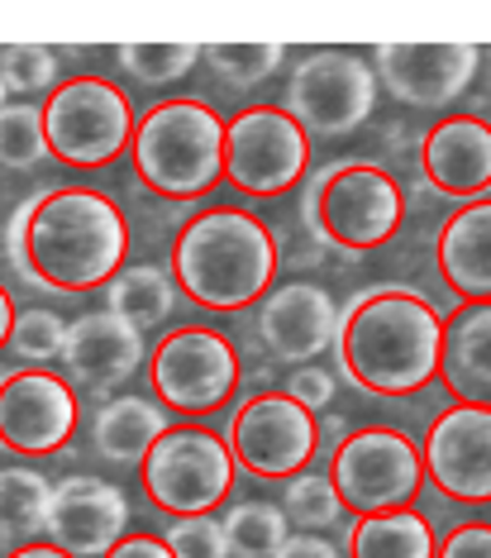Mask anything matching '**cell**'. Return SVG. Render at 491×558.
<instances>
[{
  "label": "cell",
  "instance_id": "1",
  "mask_svg": "<svg viewBox=\"0 0 491 558\" xmlns=\"http://www.w3.org/2000/svg\"><path fill=\"white\" fill-rule=\"evenodd\" d=\"M5 258L34 291H100L130 258V220L100 186H34L5 220Z\"/></svg>",
  "mask_w": 491,
  "mask_h": 558
},
{
  "label": "cell",
  "instance_id": "2",
  "mask_svg": "<svg viewBox=\"0 0 491 558\" xmlns=\"http://www.w3.org/2000/svg\"><path fill=\"white\" fill-rule=\"evenodd\" d=\"M444 315L420 287L372 282L339 306L334 363L363 397H415L439 377Z\"/></svg>",
  "mask_w": 491,
  "mask_h": 558
},
{
  "label": "cell",
  "instance_id": "3",
  "mask_svg": "<svg viewBox=\"0 0 491 558\" xmlns=\"http://www.w3.org/2000/svg\"><path fill=\"white\" fill-rule=\"evenodd\" d=\"M168 277L200 311H248L277 287V239L268 220L244 206H206L177 230Z\"/></svg>",
  "mask_w": 491,
  "mask_h": 558
},
{
  "label": "cell",
  "instance_id": "4",
  "mask_svg": "<svg viewBox=\"0 0 491 558\" xmlns=\"http://www.w3.org/2000/svg\"><path fill=\"white\" fill-rule=\"evenodd\" d=\"M134 177L162 201H200L224 182V120L200 96H162L134 120Z\"/></svg>",
  "mask_w": 491,
  "mask_h": 558
},
{
  "label": "cell",
  "instance_id": "5",
  "mask_svg": "<svg viewBox=\"0 0 491 558\" xmlns=\"http://www.w3.org/2000/svg\"><path fill=\"white\" fill-rule=\"evenodd\" d=\"M406 220V192L382 162L334 158L300 182V225L320 248L358 258L392 244Z\"/></svg>",
  "mask_w": 491,
  "mask_h": 558
},
{
  "label": "cell",
  "instance_id": "6",
  "mask_svg": "<svg viewBox=\"0 0 491 558\" xmlns=\"http://www.w3.org/2000/svg\"><path fill=\"white\" fill-rule=\"evenodd\" d=\"M44 116V144L48 158H58L62 168H110L130 154L134 138V106L115 82L106 77H67L58 82L48 100L39 106Z\"/></svg>",
  "mask_w": 491,
  "mask_h": 558
},
{
  "label": "cell",
  "instance_id": "7",
  "mask_svg": "<svg viewBox=\"0 0 491 558\" xmlns=\"http://www.w3.org/2000/svg\"><path fill=\"white\" fill-rule=\"evenodd\" d=\"M377 72L354 48H310L286 72V92L277 106L286 110L306 138H348L377 110Z\"/></svg>",
  "mask_w": 491,
  "mask_h": 558
},
{
  "label": "cell",
  "instance_id": "8",
  "mask_svg": "<svg viewBox=\"0 0 491 558\" xmlns=\"http://www.w3.org/2000/svg\"><path fill=\"white\" fill-rule=\"evenodd\" d=\"M148 391L162 411L177 415H216L234 401L244 377L234 339L216 325H172L144 359Z\"/></svg>",
  "mask_w": 491,
  "mask_h": 558
},
{
  "label": "cell",
  "instance_id": "9",
  "mask_svg": "<svg viewBox=\"0 0 491 558\" xmlns=\"http://www.w3.org/2000/svg\"><path fill=\"white\" fill-rule=\"evenodd\" d=\"M234 459L224 439L206 425H168L162 439L144 453L138 482L154 511L182 520V515H216L220 501L234 492Z\"/></svg>",
  "mask_w": 491,
  "mask_h": 558
},
{
  "label": "cell",
  "instance_id": "10",
  "mask_svg": "<svg viewBox=\"0 0 491 558\" xmlns=\"http://www.w3.org/2000/svg\"><path fill=\"white\" fill-rule=\"evenodd\" d=\"M310 172V138L300 124L272 100L234 110L224 120V186L238 196L272 201L306 182Z\"/></svg>",
  "mask_w": 491,
  "mask_h": 558
},
{
  "label": "cell",
  "instance_id": "11",
  "mask_svg": "<svg viewBox=\"0 0 491 558\" xmlns=\"http://www.w3.org/2000/svg\"><path fill=\"white\" fill-rule=\"evenodd\" d=\"M330 482L354 515H377V511H401L415 501L425 482L420 468V444L406 429L392 425H363L348 429L330 449Z\"/></svg>",
  "mask_w": 491,
  "mask_h": 558
},
{
  "label": "cell",
  "instance_id": "12",
  "mask_svg": "<svg viewBox=\"0 0 491 558\" xmlns=\"http://www.w3.org/2000/svg\"><path fill=\"white\" fill-rule=\"evenodd\" d=\"M224 449L234 468L262 482H286L306 473L310 459L320 453V425L306 405H296L286 391H254L234 405L230 429H224Z\"/></svg>",
  "mask_w": 491,
  "mask_h": 558
},
{
  "label": "cell",
  "instance_id": "13",
  "mask_svg": "<svg viewBox=\"0 0 491 558\" xmlns=\"http://www.w3.org/2000/svg\"><path fill=\"white\" fill-rule=\"evenodd\" d=\"M77 391L53 367H5L0 373V449L20 459H48L77 435Z\"/></svg>",
  "mask_w": 491,
  "mask_h": 558
},
{
  "label": "cell",
  "instance_id": "14",
  "mask_svg": "<svg viewBox=\"0 0 491 558\" xmlns=\"http://www.w3.org/2000/svg\"><path fill=\"white\" fill-rule=\"evenodd\" d=\"M425 477L458 506L491 501V411L482 405H444L420 444Z\"/></svg>",
  "mask_w": 491,
  "mask_h": 558
},
{
  "label": "cell",
  "instance_id": "15",
  "mask_svg": "<svg viewBox=\"0 0 491 558\" xmlns=\"http://www.w3.org/2000/svg\"><path fill=\"white\" fill-rule=\"evenodd\" d=\"M482 53L472 44H382L372 53L377 86L410 110H449L477 82Z\"/></svg>",
  "mask_w": 491,
  "mask_h": 558
},
{
  "label": "cell",
  "instance_id": "16",
  "mask_svg": "<svg viewBox=\"0 0 491 558\" xmlns=\"http://www.w3.org/2000/svg\"><path fill=\"white\" fill-rule=\"evenodd\" d=\"M44 535L72 558H106L130 535V497L110 477L72 473L53 482Z\"/></svg>",
  "mask_w": 491,
  "mask_h": 558
},
{
  "label": "cell",
  "instance_id": "17",
  "mask_svg": "<svg viewBox=\"0 0 491 558\" xmlns=\"http://www.w3.org/2000/svg\"><path fill=\"white\" fill-rule=\"evenodd\" d=\"M339 329V301L320 282H277L268 296L258 301V339L277 363L306 367L334 349Z\"/></svg>",
  "mask_w": 491,
  "mask_h": 558
},
{
  "label": "cell",
  "instance_id": "18",
  "mask_svg": "<svg viewBox=\"0 0 491 558\" xmlns=\"http://www.w3.org/2000/svg\"><path fill=\"white\" fill-rule=\"evenodd\" d=\"M420 177L434 196L458 201V206H472V201H487L491 192V120L482 116H444L434 120L430 130L420 134Z\"/></svg>",
  "mask_w": 491,
  "mask_h": 558
},
{
  "label": "cell",
  "instance_id": "19",
  "mask_svg": "<svg viewBox=\"0 0 491 558\" xmlns=\"http://www.w3.org/2000/svg\"><path fill=\"white\" fill-rule=\"evenodd\" d=\"M144 335L130 320H120L115 311L77 315L67 325V339H62V367L86 387H120L124 377H134L144 367Z\"/></svg>",
  "mask_w": 491,
  "mask_h": 558
},
{
  "label": "cell",
  "instance_id": "20",
  "mask_svg": "<svg viewBox=\"0 0 491 558\" xmlns=\"http://www.w3.org/2000/svg\"><path fill=\"white\" fill-rule=\"evenodd\" d=\"M439 377L458 405L491 411V301H458L449 311Z\"/></svg>",
  "mask_w": 491,
  "mask_h": 558
},
{
  "label": "cell",
  "instance_id": "21",
  "mask_svg": "<svg viewBox=\"0 0 491 558\" xmlns=\"http://www.w3.org/2000/svg\"><path fill=\"white\" fill-rule=\"evenodd\" d=\"M434 263L458 301H491V201L458 206L439 225Z\"/></svg>",
  "mask_w": 491,
  "mask_h": 558
},
{
  "label": "cell",
  "instance_id": "22",
  "mask_svg": "<svg viewBox=\"0 0 491 558\" xmlns=\"http://www.w3.org/2000/svg\"><path fill=\"white\" fill-rule=\"evenodd\" d=\"M172 425V415L162 411L154 397H138V391H124V397H110L96 405L91 415V449L106 463L115 468H138L144 453L162 439V429Z\"/></svg>",
  "mask_w": 491,
  "mask_h": 558
},
{
  "label": "cell",
  "instance_id": "23",
  "mask_svg": "<svg viewBox=\"0 0 491 558\" xmlns=\"http://www.w3.org/2000/svg\"><path fill=\"white\" fill-rule=\"evenodd\" d=\"M434 525L415 506L358 515L344 539V558H434Z\"/></svg>",
  "mask_w": 491,
  "mask_h": 558
},
{
  "label": "cell",
  "instance_id": "24",
  "mask_svg": "<svg viewBox=\"0 0 491 558\" xmlns=\"http://www.w3.org/2000/svg\"><path fill=\"white\" fill-rule=\"evenodd\" d=\"M106 311H115L120 320H130L138 335L168 325L177 311V287H172L168 268L154 263H124V268L106 282Z\"/></svg>",
  "mask_w": 491,
  "mask_h": 558
},
{
  "label": "cell",
  "instance_id": "25",
  "mask_svg": "<svg viewBox=\"0 0 491 558\" xmlns=\"http://www.w3.org/2000/svg\"><path fill=\"white\" fill-rule=\"evenodd\" d=\"M48 501H53V482L39 468L10 463L0 468V535L29 544L44 535L48 525Z\"/></svg>",
  "mask_w": 491,
  "mask_h": 558
},
{
  "label": "cell",
  "instance_id": "26",
  "mask_svg": "<svg viewBox=\"0 0 491 558\" xmlns=\"http://www.w3.org/2000/svg\"><path fill=\"white\" fill-rule=\"evenodd\" d=\"M224 525V544H230L234 558H272L282 549V539L292 535V525H286L282 506L272 501H234L230 515L220 520Z\"/></svg>",
  "mask_w": 491,
  "mask_h": 558
},
{
  "label": "cell",
  "instance_id": "27",
  "mask_svg": "<svg viewBox=\"0 0 491 558\" xmlns=\"http://www.w3.org/2000/svg\"><path fill=\"white\" fill-rule=\"evenodd\" d=\"M282 515L286 525L306 530V535H324L344 520V501H339L330 473H296L282 482Z\"/></svg>",
  "mask_w": 491,
  "mask_h": 558
},
{
  "label": "cell",
  "instance_id": "28",
  "mask_svg": "<svg viewBox=\"0 0 491 558\" xmlns=\"http://www.w3.org/2000/svg\"><path fill=\"white\" fill-rule=\"evenodd\" d=\"M62 339H67V320L48 306H24L15 311V325H10V353L20 359V367H48L53 359H62Z\"/></svg>",
  "mask_w": 491,
  "mask_h": 558
},
{
  "label": "cell",
  "instance_id": "29",
  "mask_svg": "<svg viewBox=\"0 0 491 558\" xmlns=\"http://www.w3.org/2000/svg\"><path fill=\"white\" fill-rule=\"evenodd\" d=\"M115 58L130 77L148 86H168V82L192 77V68L200 62V48L196 44H120Z\"/></svg>",
  "mask_w": 491,
  "mask_h": 558
},
{
  "label": "cell",
  "instance_id": "30",
  "mask_svg": "<svg viewBox=\"0 0 491 558\" xmlns=\"http://www.w3.org/2000/svg\"><path fill=\"white\" fill-rule=\"evenodd\" d=\"M200 58H210V68L224 77V86L248 92V86L268 82L282 68L286 48L282 44H210V48H200Z\"/></svg>",
  "mask_w": 491,
  "mask_h": 558
},
{
  "label": "cell",
  "instance_id": "31",
  "mask_svg": "<svg viewBox=\"0 0 491 558\" xmlns=\"http://www.w3.org/2000/svg\"><path fill=\"white\" fill-rule=\"evenodd\" d=\"M44 158H48V144H44L39 106H29V100H5V106H0V162L24 172Z\"/></svg>",
  "mask_w": 491,
  "mask_h": 558
},
{
  "label": "cell",
  "instance_id": "32",
  "mask_svg": "<svg viewBox=\"0 0 491 558\" xmlns=\"http://www.w3.org/2000/svg\"><path fill=\"white\" fill-rule=\"evenodd\" d=\"M0 86L5 96L15 92L20 100L39 96V92H53L58 86V53L44 44H10L0 48Z\"/></svg>",
  "mask_w": 491,
  "mask_h": 558
},
{
  "label": "cell",
  "instance_id": "33",
  "mask_svg": "<svg viewBox=\"0 0 491 558\" xmlns=\"http://www.w3.org/2000/svg\"><path fill=\"white\" fill-rule=\"evenodd\" d=\"M162 544L172 549V558H230L224 544V525L216 515H182L162 530Z\"/></svg>",
  "mask_w": 491,
  "mask_h": 558
},
{
  "label": "cell",
  "instance_id": "34",
  "mask_svg": "<svg viewBox=\"0 0 491 558\" xmlns=\"http://www.w3.org/2000/svg\"><path fill=\"white\" fill-rule=\"evenodd\" d=\"M286 397H292L296 405H306V411H324V405L334 401V377H330V367H320V363H306V367H292V377H286Z\"/></svg>",
  "mask_w": 491,
  "mask_h": 558
},
{
  "label": "cell",
  "instance_id": "35",
  "mask_svg": "<svg viewBox=\"0 0 491 558\" xmlns=\"http://www.w3.org/2000/svg\"><path fill=\"white\" fill-rule=\"evenodd\" d=\"M434 558H491V520H463L453 525Z\"/></svg>",
  "mask_w": 491,
  "mask_h": 558
},
{
  "label": "cell",
  "instance_id": "36",
  "mask_svg": "<svg viewBox=\"0 0 491 558\" xmlns=\"http://www.w3.org/2000/svg\"><path fill=\"white\" fill-rule=\"evenodd\" d=\"M272 558H344V549H339L330 535H306V530H296V535L282 539V549Z\"/></svg>",
  "mask_w": 491,
  "mask_h": 558
},
{
  "label": "cell",
  "instance_id": "37",
  "mask_svg": "<svg viewBox=\"0 0 491 558\" xmlns=\"http://www.w3.org/2000/svg\"><path fill=\"white\" fill-rule=\"evenodd\" d=\"M106 558H172V549L162 544V535H148V530H130Z\"/></svg>",
  "mask_w": 491,
  "mask_h": 558
},
{
  "label": "cell",
  "instance_id": "38",
  "mask_svg": "<svg viewBox=\"0 0 491 558\" xmlns=\"http://www.w3.org/2000/svg\"><path fill=\"white\" fill-rule=\"evenodd\" d=\"M5 558H72V554H62L58 544H48V539H29V544H15Z\"/></svg>",
  "mask_w": 491,
  "mask_h": 558
},
{
  "label": "cell",
  "instance_id": "39",
  "mask_svg": "<svg viewBox=\"0 0 491 558\" xmlns=\"http://www.w3.org/2000/svg\"><path fill=\"white\" fill-rule=\"evenodd\" d=\"M15 296H10V291L5 287H0V349H5L10 344V325H15Z\"/></svg>",
  "mask_w": 491,
  "mask_h": 558
},
{
  "label": "cell",
  "instance_id": "40",
  "mask_svg": "<svg viewBox=\"0 0 491 558\" xmlns=\"http://www.w3.org/2000/svg\"><path fill=\"white\" fill-rule=\"evenodd\" d=\"M315 425H320V439H324V444H339V439L348 435V429H344V421H339V415H324V421H315Z\"/></svg>",
  "mask_w": 491,
  "mask_h": 558
},
{
  "label": "cell",
  "instance_id": "41",
  "mask_svg": "<svg viewBox=\"0 0 491 558\" xmlns=\"http://www.w3.org/2000/svg\"><path fill=\"white\" fill-rule=\"evenodd\" d=\"M0 106H5V86H0Z\"/></svg>",
  "mask_w": 491,
  "mask_h": 558
},
{
  "label": "cell",
  "instance_id": "42",
  "mask_svg": "<svg viewBox=\"0 0 491 558\" xmlns=\"http://www.w3.org/2000/svg\"><path fill=\"white\" fill-rule=\"evenodd\" d=\"M487 68H491V53H487Z\"/></svg>",
  "mask_w": 491,
  "mask_h": 558
}]
</instances>
